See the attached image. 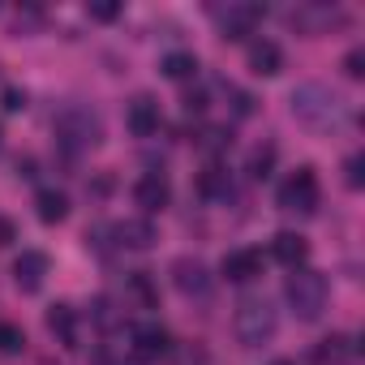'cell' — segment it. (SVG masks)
I'll return each mask as SVG.
<instances>
[{
    "mask_svg": "<svg viewBox=\"0 0 365 365\" xmlns=\"http://www.w3.org/2000/svg\"><path fill=\"white\" fill-rule=\"evenodd\" d=\"M292 116H297L301 125H309V129H335V125L348 120V108H344V99L331 95L327 86L305 82V86L292 91Z\"/></svg>",
    "mask_w": 365,
    "mask_h": 365,
    "instance_id": "6da1fadb",
    "label": "cell"
},
{
    "mask_svg": "<svg viewBox=\"0 0 365 365\" xmlns=\"http://www.w3.org/2000/svg\"><path fill=\"white\" fill-rule=\"evenodd\" d=\"M284 297H288V305H292V314H297L301 322H314V318L327 309L331 284H327V275H322V271L297 267V271L288 275V284H284Z\"/></svg>",
    "mask_w": 365,
    "mask_h": 365,
    "instance_id": "7a4b0ae2",
    "label": "cell"
},
{
    "mask_svg": "<svg viewBox=\"0 0 365 365\" xmlns=\"http://www.w3.org/2000/svg\"><path fill=\"white\" fill-rule=\"evenodd\" d=\"M56 138L69 150H91V146L103 142V120L86 103H65V112L56 116Z\"/></svg>",
    "mask_w": 365,
    "mask_h": 365,
    "instance_id": "3957f363",
    "label": "cell"
},
{
    "mask_svg": "<svg viewBox=\"0 0 365 365\" xmlns=\"http://www.w3.org/2000/svg\"><path fill=\"white\" fill-rule=\"evenodd\" d=\"M275 331H279V318H275L271 301L250 297V301L237 305V339H241L245 348H262V344H271Z\"/></svg>",
    "mask_w": 365,
    "mask_h": 365,
    "instance_id": "277c9868",
    "label": "cell"
},
{
    "mask_svg": "<svg viewBox=\"0 0 365 365\" xmlns=\"http://www.w3.org/2000/svg\"><path fill=\"white\" fill-rule=\"evenodd\" d=\"M318 198H322V190H318L314 168H297V172L284 180V185H279V207H284V211L314 215V211H318Z\"/></svg>",
    "mask_w": 365,
    "mask_h": 365,
    "instance_id": "5b68a950",
    "label": "cell"
},
{
    "mask_svg": "<svg viewBox=\"0 0 365 365\" xmlns=\"http://www.w3.org/2000/svg\"><path fill=\"white\" fill-rule=\"evenodd\" d=\"M172 284H176V292H185V297H211V271L194 254H180L172 262Z\"/></svg>",
    "mask_w": 365,
    "mask_h": 365,
    "instance_id": "8992f818",
    "label": "cell"
},
{
    "mask_svg": "<svg viewBox=\"0 0 365 365\" xmlns=\"http://www.w3.org/2000/svg\"><path fill=\"white\" fill-rule=\"evenodd\" d=\"M133 344V356L138 361H159V356H168L172 352V335L163 331V327H155V322H142V327H133V335H129Z\"/></svg>",
    "mask_w": 365,
    "mask_h": 365,
    "instance_id": "52a82bcc",
    "label": "cell"
},
{
    "mask_svg": "<svg viewBox=\"0 0 365 365\" xmlns=\"http://www.w3.org/2000/svg\"><path fill=\"white\" fill-rule=\"evenodd\" d=\"M133 202H138L146 215L163 211V207L172 202V185H168V176H163V172H146L138 185H133Z\"/></svg>",
    "mask_w": 365,
    "mask_h": 365,
    "instance_id": "ba28073f",
    "label": "cell"
},
{
    "mask_svg": "<svg viewBox=\"0 0 365 365\" xmlns=\"http://www.w3.org/2000/svg\"><path fill=\"white\" fill-rule=\"evenodd\" d=\"M125 125H129V133H133V138H150V133H159V125H163L159 103H155L150 95L129 99V108H125Z\"/></svg>",
    "mask_w": 365,
    "mask_h": 365,
    "instance_id": "9c48e42d",
    "label": "cell"
},
{
    "mask_svg": "<svg viewBox=\"0 0 365 365\" xmlns=\"http://www.w3.org/2000/svg\"><path fill=\"white\" fill-rule=\"evenodd\" d=\"M262 18H267V9L254 5V0L228 5V14H224V39H245V35H254V26H258Z\"/></svg>",
    "mask_w": 365,
    "mask_h": 365,
    "instance_id": "30bf717a",
    "label": "cell"
},
{
    "mask_svg": "<svg viewBox=\"0 0 365 365\" xmlns=\"http://www.w3.org/2000/svg\"><path fill=\"white\" fill-rule=\"evenodd\" d=\"M220 271H224L228 284H250V279L262 275V254L258 250H232V254H224Z\"/></svg>",
    "mask_w": 365,
    "mask_h": 365,
    "instance_id": "8fae6325",
    "label": "cell"
},
{
    "mask_svg": "<svg viewBox=\"0 0 365 365\" xmlns=\"http://www.w3.org/2000/svg\"><path fill=\"white\" fill-rule=\"evenodd\" d=\"M14 279H18L22 292H39L43 279H48V254H39V250H22L18 262H14Z\"/></svg>",
    "mask_w": 365,
    "mask_h": 365,
    "instance_id": "7c38bea8",
    "label": "cell"
},
{
    "mask_svg": "<svg viewBox=\"0 0 365 365\" xmlns=\"http://www.w3.org/2000/svg\"><path fill=\"white\" fill-rule=\"evenodd\" d=\"M271 254H275V262H284L288 271H297V267H305V258H309V241H305L301 232H275Z\"/></svg>",
    "mask_w": 365,
    "mask_h": 365,
    "instance_id": "4fadbf2b",
    "label": "cell"
},
{
    "mask_svg": "<svg viewBox=\"0 0 365 365\" xmlns=\"http://www.w3.org/2000/svg\"><path fill=\"white\" fill-rule=\"evenodd\" d=\"M250 69H254L258 78H275V73L284 69V52H279V43H271V39H254V43H250Z\"/></svg>",
    "mask_w": 365,
    "mask_h": 365,
    "instance_id": "5bb4252c",
    "label": "cell"
},
{
    "mask_svg": "<svg viewBox=\"0 0 365 365\" xmlns=\"http://www.w3.org/2000/svg\"><path fill=\"white\" fill-rule=\"evenodd\" d=\"M43 322H48V331L56 335L61 348H78V314H73V305H52Z\"/></svg>",
    "mask_w": 365,
    "mask_h": 365,
    "instance_id": "9a60e30c",
    "label": "cell"
},
{
    "mask_svg": "<svg viewBox=\"0 0 365 365\" xmlns=\"http://www.w3.org/2000/svg\"><path fill=\"white\" fill-rule=\"evenodd\" d=\"M35 215L43 220V224H61L65 215H69V198H65V190H39L35 194Z\"/></svg>",
    "mask_w": 365,
    "mask_h": 365,
    "instance_id": "2e32d148",
    "label": "cell"
},
{
    "mask_svg": "<svg viewBox=\"0 0 365 365\" xmlns=\"http://www.w3.org/2000/svg\"><path fill=\"white\" fill-rule=\"evenodd\" d=\"M335 18H339L335 9H327V5H309V9H297V14H292V26H297L301 35H322Z\"/></svg>",
    "mask_w": 365,
    "mask_h": 365,
    "instance_id": "e0dca14e",
    "label": "cell"
},
{
    "mask_svg": "<svg viewBox=\"0 0 365 365\" xmlns=\"http://www.w3.org/2000/svg\"><path fill=\"white\" fill-rule=\"evenodd\" d=\"M116 237H120L125 250H150L155 245V224L150 220H125V224H116Z\"/></svg>",
    "mask_w": 365,
    "mask_h": 365,
    "instance_id": "ac0fdd59",
    "label": "cell"
},
{
    "mask_svg": "<svg viewBox=\"0 0 365 365\" xmlns=\"http://www.w3.org/2000/svg\"><path fill=\"white\" fill-rule=\"evenodd\" d=\"M232 194V185H228V172L220 168V163H207L202 172H198V198H228Z\"/></svg>",
    "mask_w": 365,
    "mask_h": 365,
    "instance_id": "d6986e66",
    "label": "cell"
},
{
    "mask_svg": "<svg viewBox=\"0 0 365 365\" xmlns=\"http://www.w3.org/2000/svg\"><path fill=\"white\" fill-rule=\"evenodd\" d=\"M275 159H279V146H275V142H258V146L250 150L245 172H250L254 180H267V176H271V168H275Z\"/></svg>",
    "mask_w": 365,
    "mask_h": 365,
    "instance_id": "ffe728a7",
    "label": "cell"
},
{
    "mask_svg": "<svg viewBox=\"0 0 365 365\" xmlns=\"http://www.w3.org/2000/svg\"><path fill=\"white\" fill-rule=\"evenodd\" d=\"M163 73L172 82H190V78H198V56L194 52H168L163 56Z\"/></svg>",
    "mask_w": 365,
    "mask_h": 365,
    "instance_id": "44dd1931",
    "label": "cell"
},
{
    "mask_svg": "<svg viewBox=\"0 0 365 365\" xmlns=\"http://www.w3.org/2000/svg\"><path fill=\"white\" fill-rule=\"evenodd\" d=\"M344 352H352V344H348V335H327L318 348H314V361L318 365H331V361H339Z\"/></svg>",
    "mask_w": 365,
    "mask_h": 365,
    "instance_id": "7402d4cb",
    "label": "cell"
},
{
    "mask_svg": "<svg viewBox=\"0 0 365 365\" xmlns=\"http://www.w3.org/2000/svg\"><path fill=\"white\" fill-rule=\"evenodd\" d=\"M129 292H133V297H138V301H142L146 309H150V305L159 301V288L150 284V271H133V275H129Z\"/></svg>",
    "mask_w": 365,
    "mask_h": 365,
    "instance_id": "603a6c76",
    "label": "cell"
},
{
    "mask_svg": "<svg viewBox=\"0 0 365 365\" xmlns=\"http://www.w3.org/2000/svg\"><path fill=\"white\" fill-rule=\"evenodd\" d=\"M22 348H26V331H22L18 322H0V352L14 356V352H22Z\"/></svg>",
    "mask_w": 365,
    "mask_h": 365,
    "instance_id": "cb8c5ba5",
    "label": "cell"
},
{
    "mask_svg": "<svg viewBox=\"0 0 365 365\" xmlns=\"http://www.w3.org/2000/svg\"><path fill=\"white\" fill-rule=\"evenodd\" d=\"M86 14H91L95 22H116V18H120V0H91Z\"/></svg>",
    "mask_w": 365,
    "mask_h": 365,
    "instance_id": "d4e9b609",
    "label": "cell"
},
{
    "mask_svg": "<svg viewBox=\"0 0 365 365\" xmlns=\"http://www.w3.org/2000/svg\"><path fill=\"white\" fill-rule=\"evenodd\" d=\"M228 146H232V129L211 125V129L202 133V150H228Z\"/></svg>",
    "mask_w": 365,
    "mask_h": 365,
    "instance_id": "484cf974",
    "label": "cell"
},
{
    "mask_svg": "<svg viewBox=\"0 0 365 365\" xmlns=\"http://www.w3.org/2000/svg\"><path fill=\"white\" fill-rule=\"evenodd\" d=\"M344 180H348V190H361V185H365V155H348Z\"/></svg>",
    "mask_w": 365,
    "mask_h": 365,
    "instance_id": "4316f807",
    "label": "cell"
},
{
    "mask_svg": "<svg viewBox=\"0 0 365 365\" xmlns=\"http://www.w3.org/2000/svg\"><path fill=\"white\" fill-rule=\"evenodd\" d=\"M344 73H348L352 82H356V78H365V52H361V48H352V52L344 56Z\"/></svg>",
    "mask_w": 365,
    "mask_h": 365,
    "instance_id": "83f0119b",
    "label": "cell"
},
{
    "mask_svg": "<svg viewBox=\"0 0 365 365\" xmlns=\"http://www.w3.org/2000/svg\"><path fill=\"white\" fill-rule=\"evenodd\" d=\"M0 103H5V112H22V108H26V91H18V86H5Z\"/></svg>",
    "mask_w": 365,
    "mask_h": 365,
    "instance_id": "f1b7e54d",
    "label": "cell"
},
{
    "mask_svg": "<svg viewBox=\"0 0 365 365\" xmlns=\"http://www.w3.org/2000/svg\"><path fill=\"white\" fill-rule=\"evenodd\" d=\"M228 91V99H232V108H237V116H250L254 112V99L245 95V91H237V86H224Z\"/></svg>",
    "mask_w": 365,
    "mask_h": 365,
    "instance_id": "f546056e",
    "label": "cell"
},
{
    "mask_svg": "<svg viewBox=\"0 0 365 365\" xmlns=\"http://www.w3.org/2000/svg\"><path fill=\"white\" fill-rule=\"evenodd\" d=\"M14 241H18V224L0 215V250H5V245H14Z\"/></svg>",
    "mask_w": 365,
    "mask_h": 365,
    "instance_id": "4dcf8cb0",
    "label": "cell"
},
{
    "mask_svg": "<svg viewBox=\"0 0 365 365\" xmlns=\"http://www.w3.org/2000/svg\"><path fill=\"white\" fill-rule=\"evenodd\" d=\"M180 103H185V112H190V116H194V112H207V95H202V91H190Z\"/></svg>",
    "mask_w": 365,
    "mask_h": 365,
    "instance_id": "1f68e13d",
    "label": "cell"
},
{
    "mask_svg": "<svg viewBox=\"0 0 365 365\" xmlns=\"http://www.w3.org/2000/svg\"><path fill=\"white\" fill-rule=\"evenodd\" d=\"M271 365H292V361H271Z\"/></svg>",
    "mask_w": 365,
    "mask_h": 365,
    "instance_id": "d6a6232c",
    "label": "cell"
},
{
    "mask_svg": "<svg viewBox=\"0 0 365 365\" xmlns=\"http://www.w3.org/2000/svg\"><path fill=\"white\" fill-rule=\"evenodd\" d=\"M0 138H5V133H0Z\"/></svg>",
    "mask_w": 365,
    "mask_h": 365,
    "instance_id": "836d02e7",
    "label": "cell"
}]
</instances>
